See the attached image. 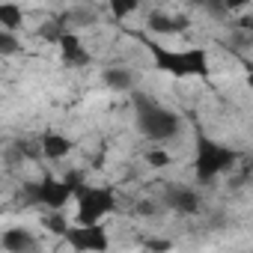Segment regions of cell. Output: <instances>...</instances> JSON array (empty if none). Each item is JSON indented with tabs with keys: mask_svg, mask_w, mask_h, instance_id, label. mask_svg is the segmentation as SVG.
<instances>
[{
	"mask_svg": "<svg viewBox=\"0 0 253 253\" xmlns=\"http://www.w3.org/2000/svg\"><path fill=\"white\" fill-rule=\"evenodd\" d=\"M134 119H137V131L155 146L167 149V143L182 137V116L146 92H134Z\"/></svg>",
	"mask_w": 253,
	"mask_h": 253,
	"instance_id": "1",
	"label": "cell"
},
{
	"mask_svg": "<svg viewBox=\"0 0 253 253\" xmlns=\"http://www.w3.org/2000/svg\"><path fill=\"white\" fill-rule=\"evenodd\" d=\"M86 185L81 182V176H69V179H39V182H27L24 188H21V197H24V203H33V206H45V209H51V211H57V209H63L72 197H78L81 191H84Z\"/></svg>",
	"mask_w": 253,
	"mask_h": 253,
	"instance_id": "2",
	"label": "cell"
},
{
	"mask_svg": "<svg viewBox=\"0 0 253 253\" xmlns=\"http://www.w3.org/2000/svg\"><path fill=\"white\" fill-rule=\"evenodd\" d=\"M238 164V152L229 146H220L209 137H197V158H194V176L200 185L214 182L217 176L229 173Z\"/></svg>",
	"mask_w": 253,
	"mask_h": 253,
	"instance_id": "3",
	"label": "cell"
},
{
	"mask_svg": "<svg viewBox=\"0 0 253 253\" xmlns=\"http://www.w3.org/2000/svg\"><path fill=\"white\" fill-rule=\"evenodd\" d=\"M75 200H78V223L81 226H98V220L116 209V197L107 188H84Z\"/></svg>",
	"mask_w": 253,
	"mask_h": 253,
	"instance_id": "4",
	"label": "cell"
},
{
	"mask_svg": "<svg viewBox=\"0 0 253 253\" xmlns=\"http://www.w3.org/2000/svg\"><path fill=\"white\" fill-rule=\"evenodd\" d=\"M155 60L170 75H206L209 72V57H206L203 48H188V51H161V48H155Z\"/></svg>",
	"mask_w": 253,
	"mask_h": 253,
	"instance_id": "5",
	"label": "cell"
},
{
	"mask_svg": "<svg viewBox=\"0 0 253 253\" xmlns=\"http://www.w3.org/2000/svg\"><path fill=\"white\" fill-rule=\"evenodd\" d=\"M66 241L78 253H104L107 250V232H104L101 223L98 226H81L78 223V226H72L66 232Z\"/></svg>",
	"mask_w": 253,
	"mask_h": 253,
	"instance_id": "6",
	"label": "cell"
},
{
	"mask_svg": "<svg viewBox=\"0 0 253 253\" xmlns=\"http://www.w3.org/2000/svg\"><path fill=\"white\" fill-rule=\"evenodd\" d=\"M161 203L176 214H197L200 211V194L191 185H167L161 191Z\"/></svg>",
	"mask_w": 253,
	"mask_h": 253,
	"instance_id": "7",
	"label": "cell"
},
{
	"mask_svg": "<svg viewBox=\"0 0 253 253\" xmlns=\"http://www.w3.org/2000/svg\"><path fill=\"white\" fill-rule=\"evenodd\" d=\"M3 250L6 253H36L39 250V241L24 226H12V229L3 232Z\"/></svg>",
	"mask_w": 253,
	"mask_h": 253,
	"instance_id": "8",
	"label": "cell"
},
{
	"mask_svg": "<svg viewBox=\"0 0 253 253\" xmlns=\"http://www.w3.org/2000/svg\"><path fill=\"white\" fill-rule=\"evenodd\" d=\"M146 27L152 30V33H182L185 27H188V18H173V15H167V12H152L149 18H146Z\"/></svg>",
	"mask_w": 253,
	"mask_h": 253,
	"instance_id": "9",
	"label": "cell"
},
{
	"mask_svg": "<svg viewBox=\"0 0 253 253\" xmlns=\"http://www.w3.org/2000/svg\"><path fill=\"white\" fill-rule=\"evenodd\" d=\"M101 81H104V86L113 89V92H131V89H134V75H131L128 69H119V66L107 69V72L101 75Z\"/></svg>",
	"mask_w": 253,
	"mask_h": 253,
	"instance_id": "10",
	"label": "cell"
},
{
	"mask_svg": "<svg viewBox=\"0 0 253 253\" xmlns=\"http://www.w3.org/2000/svg\"><path fill=\"white\" fill-rule=\"evenodd\" d=\"M60 48H63L66 63H72V66H86V63H89V54L81 48V39H78L75 33H66V36L60 39Z\"/></svg>",
	"mask_w": 253,
	"mask_h": 253,
	"instance_id": "11",
	"label": "cell"
},
{
	"mask_svg": "<svg viewBox=\"0 0 253 253\" xmlns=\"http://www.w3.org/2000/svg\"><path fill=\"white\" fill-rule=\"evenodd\" d=\"M42 152H45L48 158H66V155L72 152V140L63 137V134H57V131H48V134L42 137Z\"/></svg>",
	"mask_w": 253,
	"mask_h": 253,
	"instance_id": "12",
	"label": "cell"
},
{
	"mask_svg": "<svg viewBox=\"0 0 253 253\" xmlns=\"http://www.w3.org/2000/svg\"><path fill=\"white\" fill-rule=\"evenodd\" d=\"M21 21H24V12H21L15 3H0V24H3L0 30H9V33H12Z\"/></svg>",
	"mask_w": 253,
	"mask_h": 253,
	"instance_id": "13",
	"label": "cell"
},
{
	"mask_svg": "<svg viewBox=\"0 0 253 253\" xmlns=\"http://www.w3.org/2000/svg\"><path fill=\"white\" fill-rule=\"evenodd\" d=\"M146 161H149L152 167H170V152H167L164 146L149 149V152H146Z\"/></svg>",
	"mask_w": 253,
	"mask_h": 253,
	"instance_id": "14",
	"label": "cell"
},
{
	"mask_svg": "<svg viewBox=\"0 0 253 253\" xmlns=\"http://www.w3.org/2000/svg\"><path fill=\"white\" fill-rule=\"evenodd\" d=\"M0 51H3L6 57L18 51V39H15V33H9V30H0Z\"/></svg>",
	"mask_w": 253,
	"mask_h": 253,
	"instance_id": "15",
	"label": "cell"
},
{
	"mask_svg": "<svg viewBox=\"0 0 253 253\" xmlns=\"http://www.w3.org/2000/svg\"><path fill=\"white\" fill-rule=\"evenodd\" d=\"M235 27H238V30H241V33H247V36H250V39H253V12H250V15H241V18H238V24H235Z\"/></svg>",
	"mask_w": 253,
	"mask_h": 253,
	"instance_id": "16",
	"label": "cell"
},
{
	"mask_svg": "<svg viewBox=\"0 0 253 253\" xmlns=\"http://www.w3.org/2000/svg\"><path fill=\"white\" fill-rule=\"evenodd\" d=\"M173 244L170 241H146V250H152V253H167Z\"/></svg>",
	"mask_w": 253,
	"mask_h": 253,
	"instance_id": "17",
	"label": "cell"
},
{
	"mask_svg": "<svg viewBox=\"0 0 253 253\" xmlns=\"http://www.w3.org/2000/svg\"><path fill=\"white\" fill-rule=\"evenodd\" d=\"M137 211H140V214H146V217H149V214H152V211H155V203H140V206H137Z\"/></svg>",
	"mask_w": 253,
	"mask_h": 253,
	"instance_id": "18",
	"label": "cell"
},
{
	"mask_svg": "<svg viewBox=\"0 0 253 253\" xmlns=\"http://www.w3.org/2000/svg\"><path fill=\"white\" fill-rule=\"evenodd\" d=\"M247 84H250V89H253V72H250V75H247Z\"/></svg>",
	"mask_w": 253,
	"mask_h": 253,
	"instance_id": "19",
	"label": "cell"
}]
</instances>
